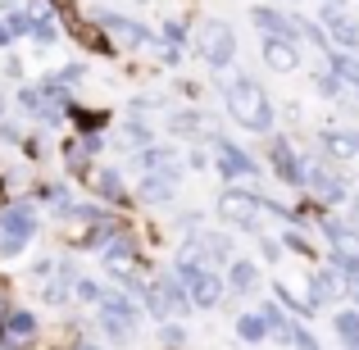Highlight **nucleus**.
I'll return each instance as SVG.
<instances>
[{"instance_id":"nucleus-1","label":"nucleus","mask_w":359,"mask_h":350,"mask_svg":"<svg viewBox=\"0 0 359 350\" xmlns=\"http://www.w3.org/2000/svg\"><path fill=\"white\" fill-rule=\"evenodd\" d=\"M228 114L250 132H269L273 128V109H269V96L255 87L250 78H237L228 87Z\"/></svg>"},{"instance_id":"nucleus-2","label":"nucleus","mask_w":359,"mask_h":350,"mask_svg":"<svg viewBox=\"0 0 359 350\" xmlns=\"http://www.w3.org/2000/svg\"><path fill=\"white\" fill-rule=\"evenodd\" d=\"M96 23L105 27V36L109 41H123L128 51H137V46H155V32H150L146 23H137V18H128V14H96Z\"/></svg>"},{"instance_id":"nucleus-3","label":"nucleus","mask_w":359,"mask_h":350,"mask_svg":"<svg viewBox=\"0 0 359 350\" xmlns=\"http://www.w3.org/2000/svg\"><path fill=\"white\" fill-rule=\"evenodd\" d=\"M36 328H41V318H36L32 309H9V314L0 318V350L27 346V342L36 337Z\"/></svg>"},{"instance_id":"nucleus-4","label":"nucleus","mask_w":359,"mask_h":350,"mask_svg":"<svg viewBox=\"0 0 359 350\" xmlns=\"http://www.w3.org/2000/svg\"><path fill=\"white\" fill-rule=\"evenodd\" d=\"M201 55L214 64V69L232 64V55H237V36H232V27H228V23H205V32H201Z\"/></svg>"},{"instance_id":"nucleus-5","label":"nucleus","mask_w":359,"mask_h":350,"mask_svg":"<svg viewBox=\"0 0 359 350\" xmlns=\"http://www.w3.org/2000/svg\"><path fill=\"white\" fill-rule=\"evenodd\" d=\"M219 214H223L228 223H237V228H245V232L259 228V201H255L250 191H223Z\"/></svg>"},{"instance_id":"nucleus-6","label":"nucleus","mask_w":359,"mask_h":350,"mask_svg":"<svg viewBox=\"0 0 359 350\" xmlns=\"http://www.w3.org/2000/svg\"><path fill=\"white\" fill-rule=\"evenodd\" d=\"M0 236L32 241V236H36V210H32V201H14V205L0 210Z\"/></svg>"},{"instance_id":"nucleus-7","label":"nucleus","mask_w":359,"mask_h":350,"mask_svg":"<svg viewBox=\"0 0 359 350\" xmlns=\"http://www.w3.org/2000/svg\"><path fill=\"white\" fill-rule=\"evenodd\" d=\"M87 182H91V191H96V201L118 205V210H128V205H132L128 187H123V177L114 173V168H91V173H87Z\"/></svg>"},{"instance_id":"nucleus-8","label":"nucleus","mask_w":359,"mask_h":350,"mask_svg":"<svg viewBox=\"0 0 359 350\" xmlns=\"http://www.w3.org/2000/svg\"><path fill=\"white\" fill-rule=\"evenodd\" d=\"M69 27H73V36H78L91 55H118V46L105 36V27H100V23H82V18H73Z\"/></svg>"},{"instance_id":"nucleus-9","label":"nucleus","mask_w":359,"mask_h":350,"mask_svg":"<svg viewBox=\"0 0 359 350\" xmlns=\"http://www.w3.org/2000/svg\"><path fill=\"white\" fill-rule=\"evenodd\" d=\"M96 309H100V314H114V318H123L128 328H137V323H141V305H137L132 296H123V291H105Z\"/></svg>"},{"instance_id":"nucleus-10","label":"nucleus","mask_w":359,"mask_h":350,"mask_svg":"<svg viewBox=\"0 0 359 350\" xmlns=\"http://www.w3.org/2000/svg\"><path fill=\"white\" fill-rule=\"evenodd\" d=\"M69 119L78 123V137H100V128H109V109H87L78 100L69 105Z\"/></svg>"},{"instance_id":"nucleus-11","label":"nucleus","mask_w":359,"mask_h":350,"mask_svg":"<svg viewBox=\"0 0 359 350\" xmlns=\"http://www.w3.org/2000/svg\"><path fill=\"white\" fill-rule=\"evenodd\" d=\"M173 191H177V177L173 173H146V182H141V201H146V205L173 201Z\"/></svg>"},{"instance_id":"nucleus-12","label":"nucleus","mask_w":359,"mask_h":350,"mask_svg":"<svg viewBox=\"0 0 359 350\" xmlns=\"http://www.w3.org/2000/svg\"><path fill=\"white\" fill-rule=\"evenodd\" d=\"M264 60H269V69L291 73L296 69V46H291L287 36H269V41H264Z\"/></svg>"},{"instance_id":"nucleus-13","label":"nucleus","mask_w":359,"mask_h":350,"mask_svg":"<svg viewBox=\"0 0 359 350\" xmlns=\"http://www.w3.org/2000/svg\"><path fill=\"white\" fill-rule=\"evenodd\" d=\"M219 173L223 177H245V173H255V164L241 155L237 146H228V141H219Z\"/></svg>"},{"instance_id":"nucleus-14","label":"nucleus","mask_w":359,"mask_h":350,"mask_svg":"<svg viewBox=\"0 0 359 350\" xmlns=\"http://www.w3.org/2000/svg\"><path fill=\"white\" fill-rule=\"evenodd\" d=\"M100 255H105V269L114 273V269H128V264H132V255H137V250H132L128 232H114V241H109V245H105Z\"/></svg>"},{"instance_id":"nucleus-15","label":"nucleus","mask_w":359,"mask_h":350,"mask_svg":"<svg viewBox=\"0 0 359 350\" xmlns=\"http://www.w3.org/2000/svg\"><path fill=\"white\" fill-rule=\"evenodd\" d=\"M237 337L245 346H259L264 337H269V323H264V314H241L237 318Z\"/></svg>"},{"instance_id":"nucleus-16","label":"nucleus","mask_w":359,"mask_h":350,"mask_svg":"<svg viewBox=\"0 0 359 350\" xmlns=\"http://www.w3.org/2000/svg\"><path fill=\"white\" fill-rule=\"evenodd\" d=\"M118 146H128V150H146L150 146V128L146 123H123V132H118Z\"/></svg>"},{"instance_id":"nucleus-17","label":"nucleus","mask_w":359,"mask_h":350,"mask_svg":"<svg viewBox=\"0 0 359 350\" xmlns=\"http://www.w3.org/2000/svg\"><path fill=\"white\" fill-rule=\"evenodd\" d=\"M100 332H105L114 346H128L137 328H128V323H123V318H114V314H100Z\"/></svg>"},{"instance_id":"nucleus-18","label":"nucleus","mask_w":359,"mask_h":350,"mask_svg":"<svg viewBox=\"0 0 359 350\" xmlns=\"http://www.w3.org/2000/svg\"><path fill=\"white\" fill-rule=\"evenodd\" d=\"M228 287H232V291H250V287H255V264H245V260H237V264H232V273H228Z\"/></svg>"},{"instance_id":"nucleus-19","label":"nucleus","mask_w":359,"mask_h":350,"mask_svg":"<svg viewBox=\"0 0 359 350\" xmlns=\"http://www.w3.org/2000/svg\"><path fill=\"white\" fill-rule=\"evenodd\" d=\"M9 23H5V32H9V41H14V36H23V32H32V14H27V9H9Z\"/></svg>"},{"instance_id":"nucleus-20","label":"nucleus","mask_w":359,"mask_h":350,"mask_svg":"<svg viewBox=\"0 0 359 350\" xmlns=\"http://www.w3.org/2000/svg\"><path fill=\"white\" fill-rule=\"evenodd\" d=\"M73 296L82 300V305H100V296H105V291L96 287V282H87V278H78L73 282Z\"/></svg>"},{"instance_id":"nucleus-21","label":"nucleus","mask_w":359,"mask_h":350,"mask_svg":"<svg viewBox=\"0 0 359 350\" xmlns=\"http://www.w3.org/2000/svg\"><path fill=\"white\" fill-rule=\"evenodd\" d=\"M196 123H201V119H196V114H191V109H187V114H182V109H177V114H173V119H168V128H173V132H177V137H191V132H196Z\"/></svg>"},{"instance_id":"nucleus-22","label":"nucleus","mask_w":359,"mask_h":350,"mask_svg":"<svg viewBox=\"0 0 359 350\" xmlns=\"http://www.w3.org/2000/svg\"><path fill=\"white\" fill-rule=\"evenodd\" d=\"M82 73H87L82 64H64V69L55 73V82H64V87H69V82H82Z\"/></svg>"},{"instance_id":"nucleus-23","label":"nucleus","mask_w":359,"mask_h":350,"mask_svg":"<svg viewBox=\"0 0 359 350\" xmlns=\"http://www.w3.org/2000/svg\"><path fill=\"white\" fill-rule=\"evenodd\" d=\"M23 245H27V241H18V236H0V255H5V260L23 255Z\"/></svg>"},{"instance_id":"nucleus-24","label":"nucleus","mask_w":359,"mask_h":350,"mask_svg":"<svg viewBox=\"0 0 359 350\" xmlns=\"http://www.w3.org/2000/svg\"><path fill=\"white\" fill-rule=\"evenodd\" d=\"M164 36H168V46H182V41H187L182 23H164Z\"/></svg>"},{"instance_id":"nucleus-25","label":"nucleus","mask_w":359,"mask_h":350,"mask_svg":"<svg viewBox=\"0 0 359 350\" xmlns=\"http://www.w3.org/2000/svg\"><path fill=\"white\" fill-rule=\"evenodd\" d=\"M0 141H18V123H0Z\"/></svg>"},{"instance_id":"nucleus-26","label":"nucleus","mask_w":359,"mask_h":350,"mask_svg":"<svg viewBox=\"0 0 359 350\" xmlns=\"http://www.w3.org/2000/svg\"><path fill=\"white\" fill-rule=\"evenodd\" d=\"M69 350H105V346H96V342H78V346H69Z\"/></svg>"},{"instance_id":"nucleus-27","label":"nucleus","mask_w":359,"mask_h":350,"mask_svg":"<svg viewBox=\"0 0 359 350\" xmlns=\"http://www.w3.org/2000/svg\"><path fill=\"white\" fill-rule=\"evenodd\" d=\"M0 205H5V173H0Z\"/></svg>"},{"instance_id":"nucleus-28","label":"nucleus","mask_w":359,"mask_h":350,"mask_svg":"<svg viewBox=\"0 0 359 350\" xmlns=\"http://www.w3.org/2000/svg\"><path fill=\"white\" fill-rule=\"evenodd\" d=\"M0 114H5V96H0Z\"/></svg>"}]
</instances>
